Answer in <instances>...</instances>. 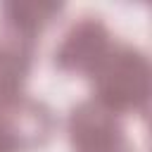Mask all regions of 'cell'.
Masks as SVG:
<instances>
[{
	"label": "cell",
	"mask_w": 152,
	"mask_h": 152,
	"mask_svg": "<svg viewBox=\"0 0 152 152\" xmlns=\"http://www.w3.org/2000/svg\"><path fill=\"white\" fill-rule=\"evenodd\" d=\"M0 152H17V147H14V142L7 135V131H5L2 124H0Z\"/></svg>",
	"instance_id": "cell-6"
},
{
	"label": "cell",
	"mask_w": 152,
	"mask_h": 152,
	"mask_svg": "<svg viewBox=\"0 0 152 152\" xmlns=\"http://www.w3.org/2000/svg\"><path fill=\"white\" fill-rule=\"evenodd\" d=\"M33 59V38L2 24L0 28V104L24 95V81Z\"/></svg>",
	"instance_id": "cell-4"
},
{
	"label": "cell",
	"mask_w": 152,
	"mask_h": 152,
	"mask_svg": "<svg viewBox=\"0 0 152 152\" xmlns=\"http://www.w3.org/2000/svg\"><path fill=\"white\" fill-rule=\"evenodd\" d=\"M62 5L52 2H10L2 5V24L24 33V36H36L45 24L52 21L55 14H59Z\"/></svg>",
	"instance_id": "cell-5"
},
{
	"label": "cell",
	"mask_w": 152,
	"mask_h": 152,
	"mask_svg": "<svg viewBox=\"0 0 152 152\" xmlns=\"http://www.w3.org/2000/svg\"><path fill=\"white\" fill-rule=\"evenodd\" d=\"M90 78L95 86L93 100L112 114H145L150 100V64L138 48L114 40Z\"/></svg>",
	"instance_id": "cell-1"
},
{
	"label": "cell",
	"mask_w": 152,
	"mask_h": 152,
	"mask_svg": "<svg viewBox=\"0 0 152 152\" xmlns=\"http://www.w3.org/2000/svg\"><path fill=\"white\" fill-rule=\"evenodd\" d=\"M69 140L74 152H133L116 114L95 100H86L69 112Z\"/></svg>",
	"instance_id": "cell-2"
},
{
	"label": "cell",
	"mask_w": 152,
	"mask_h": 152,
	"mask_svg": "<svg viewBox=\"0 0 152 152\" xmlns=\"http://www.w3.org/2000/svg\"><path fill=\"white\" fill-rule=\"evenodd\" d=\"M112 43H114L112 33L97 17H81L78 21L71 24L62 43L57 45L55 64L64 71L90 76L93 69L100 64V59L112 48Z\"/></svg>",
	"instance_id": "cell-3"
}]
</instances>
